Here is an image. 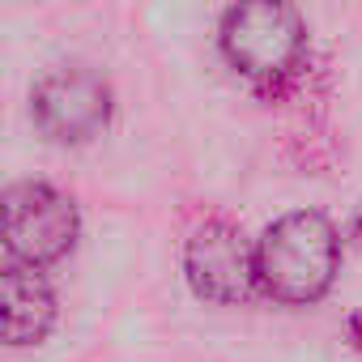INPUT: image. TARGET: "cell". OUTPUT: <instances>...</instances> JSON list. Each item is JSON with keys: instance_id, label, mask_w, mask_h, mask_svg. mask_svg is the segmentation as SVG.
Segmentation results:
<instances>
[{"instance_id": "obj_1", "label": "cell", "mask_w": 362, "mask_h": 362, "mask_svg": "<svg viewBox=\"0 0 362 362\" xmlns=\"http://www.w3.org/2000/svg\"><path fill=\"white\" fill-rule=\"evenodd\" d=\"M337 260H341V239L328 218L286 214L264 230L256 247V277L269 298L298 307V303H315L332 286Z\"/></svg>"}, {"instance_id": "obj_2", "label": "cell", "mask_w": 362, "mask_h": 362, "mask_svg": "<svg viewBox=\"0 0 362 362\" xmlns=\"http://www.w3.org/2000/svg\"><path fill=\"white\" fill-rule=\"evenodd\" d=\"M222 52L239 73L273 81L298 69L307 30L290 0H239L222 22Z\"/></svg>"}, {"instance_id": "obj_3", "label": "cell", "mask_w": 362, "mask_h": 362, "mask_svg": "<svg viewBox=\"0 0 362 362\" xmlns=\"http://www.w3.org/2000/svg\"><path fill=\"white\" fill-rule=\"evenodd\" d=\"M77 243V209L52 184H13L5 192V252L13 264H56Z\"/></svg>"}, {"instance_id": "obj_4", "label": "cell", "mask_w": 362, "mask_h": 362, "mask_svg": "<svg viewBox=\"0 0 362 362\" xmlns=\"http://www.w3.org/2000/svg\"><path fill=\"white\" fill-rule=\"evenodd\" d=\"M35 124L56 145H81L111 119V90L90 69H60L35 86Z\"/></svg>"}, {"instance_id": "obj_5", "label": "cell", "mask_w": 362, "mask_h": 362, "mask_svg": "<svg viewBox=\"0 0 362 362\" xmlns=\"http://www.w3.org/2000/svg\"><path fill=\"white\" fill-rule=\"evenodd\" d=\"M184 273L192 290L205 303L235 307L260 286L256 277V252L243 243V235L230 222H201L184 247Z\"/></svg>"}, {"instance_id": "obj_6", "label": "cell", "mask_w": 362, "mask_h": 362, "mask_svg": "<svg viewBox=\"0 0 362 362\" xmlns=\"http://www.w3.org/2000/svg\"><path fill=\"white\" fill-rule=\"evenodd\" d=\"M0 320L9 345H39L56 324V294L39 269L13 264L0 277Z\"/></svg>"}, {"instance_id": "obj_7", "label": "cell", "mask_w": 362, "mask_h": 362, "mask_svg": "<svg viewBox=\"0 0 362 362\" xmlns=\"http://www.w3.org/2000/svg\"><path fill=\"white\" fill-rule=\"evenodd\" d=\"M349 239H354V247L362 252V205L354 209V226H349Z\"/></svg>"}, {"instance_id": "obj_8", "label": "cell", "mask_w": 362, "mask_h": 362, "mask_svg": "<svg viewBox=\"0 0 362 362\" xmlns=\"http://www.w3.org/2000/svg\"><path fill=\"white\" fill-rule=\"evenodd\" d=\"M349 337H354V345H362V315L349 320Z\"/></svg>"}]
</instances>
